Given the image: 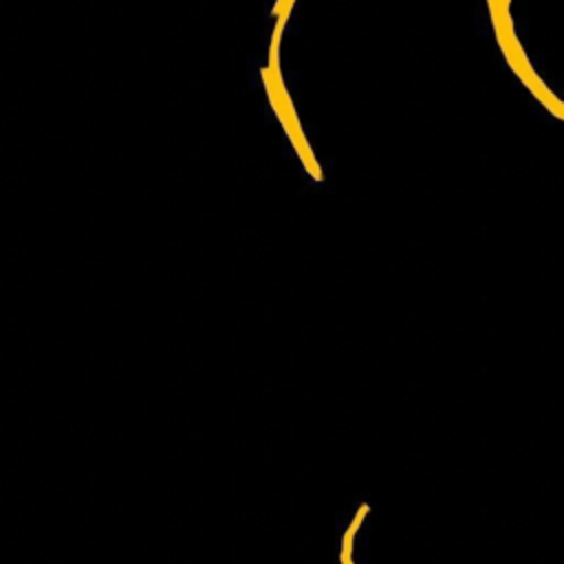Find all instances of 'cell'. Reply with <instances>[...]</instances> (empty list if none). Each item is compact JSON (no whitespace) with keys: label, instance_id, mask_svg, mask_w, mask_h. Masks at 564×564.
Masks as SVG:
<instances>
[{"label":"cell","instance_id":"cell-3","mask_svg":"<svg viewBox=\"0 0 564 564\" xmlns=\"http://www.w3.org/2000/svg\"><path fill=\"white\" fill-rule=\"evenodd\" d=\"M368 509H370L368 505H361V507L357 509L355 518H352V524H350V527H348V531L344 533V540H341V555H339L341 564H352V538H355V533H357L359 524L364 522V518H366Z\"/></svg>","mask_w":564,"mask_h":564},{"label":"cell","instance_id":"cell-1","mask_svg":"<svg viewBox=\"0 0 564 564\" xmlns=\"http://www.w3.org/2000/svg\"><path fill=\"white\" fill-rule=\"evenodd\" d=\"M278 42H280V31L273 29V40H271V55H269V66L262 68V79H264V88H267V95H269V101H271V108L273 112L278 115L280 123L284 126L291 143L295 145L304 167L311 172L313 178H322L319 174V167L315 163V156L302 134V128H300V121L295 117V108L291 104V97L282 84V77H280V68H278Z\"/></svg>","mask_w":564,"mask_h":564},{"label":"cell","instance_id":"cell-2","mask_svg":"<svg viewBox=\"0 0 564 564\" xmlns=\"http://www.w3.org/2000/svg\"><path fill=\"white\" fill-rule=\"evenodd\" d=\"M489 9H491V20L496 26V35H498V44L502 46V53L507 57V62L511 64L513 73L531 88L533 95L540 97V101L557 117L564 119V104L557 101L546 86L535 77V73L531 70L522 46L518 44L513 29H511V18H509V0H489Z\"/></svg>","mask_w":564,"mask_h":564},{"label":"cell","instance_id":"cell-4","mask_svg":"<svg viewBox=\"0 0 564 564\" xmlns=\"http://www.w3.org/2000/svg\"><path fill=\"white\" fill-rule=\"evenodd\" d=\"M293 2H295V0H278V2H275V7H273V15L278 18V24H275V29H278V31H282L284 20H286V13L291 11Z\"/></svg>","mask_w":564,"mask_h":564}]
</instances>
